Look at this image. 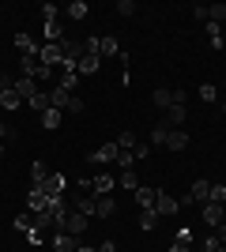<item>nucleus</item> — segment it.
I'll return each instance as SVG.
<instances>
[{"label": "nucleus", "mask_w": 226, "mask_h": 252, "mask_svg": "<svg viewBox=\"0 0 226 252\" xmlns=\"http://www.w3.org/2000/svg\"><path fill=\"white\" fill-rule=\"evenodd\" d=\"M42 237H45L42 230H31V233H27V241H31V245H42Z\"/></svg>", "instance_id": "37998d69"}, {"label": "nucleus", "mask_w": 226, "mask_h": 252, "mask_svg": "<svg viewBox=\"0 0 226 252\" xmlns=\"http://www.w3.org/2000/svg\"><path fill=\"white\" fill-rule=\"evenodd\" d=\"M215 237H219V241L226 245V222H223V226H215Z\"/></svg>", "instance_id": "a18cd8bd"}, {"label": "nucleus", "mask_w": 226, "mask_h": 252, "mask_svg": "<svg viewBox=\"0 0 226 252\" xmlns=\"http://www.w3.org/2000/svg\"><path fill=\"white\" fill-rule=\"evenodd\" d=\"M91 189H95V196H109V192L117 189V181H113V173H98V177L91 181Z\"/></svg>", "instance_id": "1a4fd4ad"}, {"label": "nucleus", "mask_w": 226, "mask_h": 252, "mask_svg": "<svg viewBox=\"0 0 226 252\" xmlns=\"http://www.w3.org/2000/svg\"><path fill=\"white\" fill-rule=\"evenodd\" d=\"M117 15H136V4H132V0H121V4H117Z\"/></svg>", "instance_id": "a19ab883"}, {"label": "nucleus", "mask_w": 226, "mask_h": 252, "mask_svg": "<svg viewBox=\"0 0 226 252\" xmlns=\"http://www.w3.org/2000/svg\"><path fill=\"white\" fill-rule=\"evenodd\" d=\"M27 207H31L34 215H42V211H49V196H45V192H27Z\"/></svg>", "instance_id": "ddd939ff"}, {"label": "nucleus", "mask_w": 226, "mask_h": 252, "mask_svg": "<svg viewBox=\"0 0 226 252\" xmlns=\"http://www.w3.org/2000/svg\"><path fill=\"white\" fill-rule=\"evenodd\" d=\"M117 166L121 169H136V155H132V151H121V155H117Z\"/></svg>", "instance_id": "c9c22d12"}, {"label": "nucleus", "mask_w": 226, "mask_h": 252, "mask_svg": "<svg viewBox=\"0 0 226 252\" xmlns=\"http://www.w3.org/2000/svg\"><path fill=\"white\" fill-rule=\"evenodd\" d=\"M87 226H91V222H87V215H79V211H72V215H68V219H65V230H61V233H72V237H79V233H83Z\"/></svg>", "instance_id": "423d86ee"}, {"label": "nucleus", "mask_w": 226, "mask_h": 252, "mask_svg": "<svg viewBox=\"0 0 226 252\" xmlns=\"http://www.w3.org/2000/svg\"><path fill=\"white\" fill-rule=\"evenodd\" d=\"M19 72L27 75V79H34V75H38V57H23V61H19Z\"/></svg>", "instance_id": "c756f323"}, {"label": "nucleus", "mask_w": 226, "mask_h": 252, "mask_svg": "<svg viewBox=\"0 0 226 252\" xmlns=\"http://www.w3.org/2000/svg\"><path fill=\"white\" fill-rule=\"evenodd\" d=\"M23 105V98L15 94V87H8V91H4V98H0V109H19Z\"/></svg>", "instance_id": "bb28decb"}, {"label": "nucleus", "mask_w": 226, "mask_h": 252, "mask_svg": "<svg viewBox=\"0 0 226 252\" xmlns=\"http://www.w3.org/2000/svg\"><path fill=\"white\" fill-rule=\"evenodd\" d=\"M8 136H11V128L4 125V121H0V139H8Z\"/></svg>", "instance_id": "de8ad7c7"}, {"label": "nucleus", "mask_w": 226, "mask_h": 252, "mask_svg": "<svg viewBox=\"0 0 226 252\" xmlns=\"http://www.w3.org/2000/svg\"><path fill=\"white\" fill-rule=\"evenodd\" d=\"M155 200H159V189H136V203H140V211H147V207H155Z\"/></svg>", "instance_id": "a211bd4d"}, {"label": "nucleus", "mask_w": 226, "mask_h": 252, "mask_svg": "<svg viewBox=\"0 0 226 252\" xmlns=\"http://www.w3.org/2000/svg\"><path fill=\"white\" fill-rule=\"evenodd\" d=\"M42 34H45V45H61V42H65V23H61V19H49L42 27Z\"/></svg>", "instance_id": "39448f33"}, {"label": "nucleus", "mask_w": 226, "mask_h": 252, "mask_svg": "<svg viewBox=\"0 0 226 252\" xmlns=\"http://www.w3.org/2000/svg\"><path fill=\"white\" fill-rule=\"evenodd\" d=\"M189 196H193V203H207V196H211V181H193Z\"/></svg>", "instance_id": "2eb2a0df"}, {"label": "nucleus", "mask_w": 226, "mask_h": 252, "mask_svg": "<svg viewBox=\"0 0 226 252\" xmlns=\"http://www.w3.org/2000/svg\"><path fill=\"white\" fill-rule=\"evenodd\" d=\"M98 64H102V57H95V53H83V61H79V72L83 75H95Z\"/></svg>", "instance_id": "5701e85b"}, {"label": "nucleus", "mask_w": 226, "mask_h": 252, "mask_svg": "<svg viewBox=\"0 0 226 252\" xmlns=\"http://www.w3.org/2000/svg\"><path fill=\"white\" fill-rule=\"evenodd\" d=\"M53 249L57 252H75V249H79V237H72V233H57V237H53Z\"/></svg>", "instance_id": "dca6fc26"}, {"label": "nucleus", "mask_w": 226, "mask_h": 252, "mask_svg": "<svg viewBox=\"0 0 226 252\" xmlns=\"http://www.w3.org/2000/svg\"><path fill=\"white\" fill-rule=\"evenodd\" d=\"M193 252H204V249H193Z\"/></svg>", "instance_id": "5fc2aeb1"}, {"label": "nucleus", "mask_w": 226, "mask_h": 252, "mask_svg": "<svg viewBox=\"0 0 226 252\" xmlns=\"http://www.w3.org/2000/svg\"><path fill=\"white\" fill-rule=\"evenodd\" d=\"M72 102H75V94L68 87H61V83L49 87V105H53V109H72Z\"/></svg>", "instance_id": "f03ea898"}, {"label": "nucleus", "mask_w": 226, "mask_h": 252, "mask_svg": "<svg viewBox=\"0 0 226 252\" xmlns=\"http://www.w3.org/2000/svg\"><path fill=\"white\" fill-rule=\"evenodd\" d=\"M223 222H226V203H223Z\"/></svg>", "instance_id": "3c124183"}, {"label": "nucleus", "mask_w": 226, "mask_h": 252, "mask_svg": "<svg viewBox=\"0 0 226 252\" xmlns=\"http://www.w3.org/2000/svg\"><path fill=\"white\" fill-rule=\"evenodd\" d=\"M166 136H170V125H166V121H159V125L151 128V147H166Z\"/></svg>", "instance_id": "f3484780"}, {"label": "nucleus", "mask_w": 226, "mask_h": 252, "mask_svg": "<svg viewBox=\"0 0 226 252\" xmlns=\"http://www.w3.org/2000/svg\"><path fill=\"white\" fill-rule=\"evenodd\" d=\"M11 83H15V79H8V75H0V98H4V91H8Z\"/></svg>", "instance_id": "c03bdc74"}, {"label": "nucleus", "mask_w": 226, "mask_h": 252, "mask_svg": "<svg viewBox=\"0 0 226 252\" xmlns=\"http://www.w3.org/2000/svg\"><path fill=\"white\" fill-rule=\"evenodd\" d=\"M132 155H136V162H143V158L151 155V143H147V139H140V143L132 147Z\"/></svg>", "instance_id": "4c0bfd02"}, {"label": "nucleus", "mask_w": 226, "mask_h": 252, "mask_svg": "<svg viewBox=\"0 0 226 252\" xmlns=\"http://www.w3.org/2000/svg\"><path fill=\"white\" fill-rule=\"evenodd\" d=\"M98 252H117V249H113V241H102V245H98Z\"/></svg>", "instance_id": "49530a36"}, {"label": "nucleus", "mask_w": 226, "mask_h": 252, "mask_svg": "<svg viewBox=\"0 0 226 252\" xmlns=\"http://www.w3.org/2000/svg\"><path fill=\"white\" fill-rule=\"evenodd\" d=\"M117 155H121V147H117V139H113V143H102V147L91 155V162H117Z\"/></svg>", "instance_id": "9d476101"}, {"label": "nucleus", "mask_w": 226, "mask_h": 252, "mask_svg": "<svg viewBox=\"0 0 226 252\" xmlns=\"http://www.w3.org/2000/svg\"><path fill=\"white\" fill-rule=\"evenodd\" d=\"M223 113H226V102H223Z\"/></svg>", "instance_id": "864d4df0"}, {"label": "nucleus", "mask_w": 226, "mask_h": 252, "mask_svg": "<svg viewBox=\"0 0 226 252\" xmlns=\"http://www.w3.org/2000/svg\"><path fill=\"white\" fill-rule=\"evenodd\" d=\"M204 222L207 226H223V203H204Z\"/></svg>", "instance_id": "aec40b11"}, {"label": "nucleus", "mask_w": 226, "mask_h": 252, "mask_svg": "<svg viewBox=\"0 0 226 252\" xmlns=\"http://www.w3.org/2000/svg\"><path fill=\"white\" fill-rule=\"evenodd\" d=\"M95 200H98V196H75L72 211H79V215H87V219H95Z\"/></svg>", "instance_id": "4468645a"}, {"label": "nucleus", "mask_w": 226, "mask_h": 252, "mask_svg": "<svg viewBox=\"0 0 226 252\" xmlns=\"http://www.w3.org/2000/svg\"><path fill=\"white\" fill-rule=\"evenodd\" d=\"M27 105H31V109H38V113H45V109H53V105H49V91L42 87V91H38V94H34V98H31Z\"/></svg>", "instance_id": "393cba45"}, {"label": "nucleus", "mask_w": 226, "mask_h": 252, "mask_svg": "<svg viewBox=\"0 0 226 252\" xmlns=\"http://www.w3.org/2000/svg\"><path fill=\"white\" fill-rule=\"evenodd\" d=\"M11 226H15V230H19V233H27V230H31V226H34V215H31V211H27V215H19V219L11 222Z\"/></svg>", "instance_id": "f704fd0d"}, {"label": "nucleus", "mask_w": 226, "mask_h": 252, "mask_svg": "<svg viewBox=\"0 0 226 252\" xmlns=\"http://www.w3.org/2000/svg\"><path fill=\"white\" fill-rule=\"evenodd\" d=\"M117 185H121V189H132V192H136V189H140V177H136V169H121Z\"/></svg>", "instance_id": "a878e982"}, {"label": "nucleus", "mask_w": 226, "mask_h": 252, "mask_svg": "<svg viewBox=\"0 0 226 252\" xmlns=\"http://www.w3.org/2000/svg\"><path fill=\"white\" fill-rule=\"evenodd\" d=\"M166 147H170V151H185V147H189V132H181V128H170Z\"/></svg>", "instance_id": "f8f14e48"}, {"label": "nucleus", "mask_w": 226, "mask_h": 252, "mask_svg": "<svg viewBox=\"0 0 226 252\" xmlns=\"http://www.w3.org/2000/svg\"><path fill=\"white\" fill-rule=\"evenodd\" d=\"M65 11H68V19H87V11H91V8H87L83 0H72Z\"/></svg>", "instance_id": "c85d7f7f"}, {"label": "nucleus", "mask_w": 226, "mask_h": 252, "mask_svg": "<svg viewBox=\"0 0 226 252\" xmlns=\"http://www.w3.org/2000/svg\"><path fill=\"white\" fill-rule=\"evenodd\" d=\"M11 87H15V94H19L23 102H31V98L38 94V91H42V87L34 83V79H27V75H19V79H15V83H11Z\"/></svg>", "instance_id": "0eeeda50"}, {"label": "nucleus", "mask_w": 226, "mask_h": 252, "mask_svg": "<svg viewBox=\"0 0 226 252\" xmlns=\"http://www.w3.org/2000/svg\"><path fill=\"white\" fill-rule=\"evenodd\" d=\"M223 45H226V34H223Z\"/></svg>", "instance_id": "6e6d98bb"}, {"label": "nucleus", "mask_w": 226, "mask_h": 252, "mask_svg": "<svg viewBox=\"0 0 226 252\" xmlns=\"http://www.w3.org/2000/svg\"><path fill=\"white\" fill-rule=\"evenodd\" d=\"M151 102H155V105H159V109H162V113H166V109H170V105H173V94H170V91H166V87H159V91L151 94Z\"/></svg>", "instance_id": "b1692460"}, {"label": "nucleus", "mask_w": 226, "mask_h": 252, "mask_svg": "<svg viewBox=\"0 0 226 252\" xmlns=\"http://www.w3.org/2000/svg\"><path fill=\"white\" fill-rule=\"evenodd\" d=\"M0 151H4V147H0Z\"/></svg>", "instance_id": "4d7b16f0"}, {"label": "nucleus", "mask_w": 226, "mask_h": 252, "mask_svg": "<svg viewBox=\"0 0 226 252\" xmlns=\"http://www.w3.org/2000/svg\"><path fill=\"white\" fill-rule=\"evenodd\" d=\"M42 125L49 128V132H53V128L61 125V109H45V113H42Z\"/></svg>", "instance_id": "473e14b6"}, {"label": "nucleus", "mask_w": 226, "mask_h": 252, "mask_svg": "<svg viewBox=\"0 0 226 252\" xmlns=\"http://www.w3.org/2000/svg\"><path fill=\"white\" fill-rule=\"evenodd\" d=\"M45 173H49V166H45V162H31V181H42Z\"/></svg>", "instance_id": "58836bf2"}, {"label": "nucleus", "mask_w": 226, "mask_h": 252, "mask_svg": "<svg viewBox=\"0 0 226 252\" xmlns=\"http://www.w3.org/2000/svg\"><path fill=\"white\" fill-rule=\"evenodd\" d=\"M75 252H98V249H87V245H79V249H75Z\"/></svg>", "instance_id": "09e8293b"}, {"label": "nucleus", "mask_w": 226, "mask_h": 252, "mask_svg": "<svg viewBox=\"0 0 226 252\" xmlns=\"http://www.w3.org/2000/svg\"><path fill=\"white\" fill-rule=\"evenodd\" d=\"M185 117H189V113H185V105H170L162 121H166V125H170V128H181V125H185Z\"/></svg>", "instance_id": "6ab92c4d"}, {"label": "nucleus", "mask_w": 226, "mask_h": 252, "mask_svg": "<svg viewBox=\"0 0 226 252\" xmlns=\"http://www.w3.org/2000/svg\"><path fill=\"white\" fill-rule=\"evenodd\" d=\"M15 49H19V57H38V45L27 34H15Z\"/></svg>", "instance_id": "412c9836"}, {"label": "nucleus", "mask_w": 226, "mask_h": 252, "mask_svg": "<svg viewBox=\"0 0 226 252\" xmlns=\"http://www.w3.org/2000/svg\"><path fill=\"white\" fill-rule=\"evenodd\" d=\"M219 252H226V245H219Z\"/></svg>", "instance_id": "603ef678"}, {"label": "nucleus", "mask_w": 226, "mask_h": 252, "mask_svg": "<svg viewBox=\"0 0 226 252\" xmlns=\"http://www.w3.org/2000/svg\"><path fill=\"white\" fill-rule=\"evenodd\" d=\"M136 143H140V139H136V132H121V136H117V147H121V151H132Z\"/></svg>", "instance_id": "72a5a7b5"}, {"label": "nucleus", "mask_w": 226, "mask_h": 252, "mask_svg": "<svg viewBox=\"0 0 226 252\" xmlns=\"http://www.w3.org/2000/svg\"><path fill=\"white\" fill-rule=\"evenodd\" d=\"M200 98H204V102H215V98H219V91H215L211 83H204V87H200Z\"/></svg>", "instance_id": "ea45409f"}, {"label": "nucleus", "mask_w": 226, "mask_h": 252, "mask_svg": "<svg viewBox=\"0 0 226 252\" xmlns=\"http://www.w3.org/2000/svg\"><path fill=\"white\" fill-rule=\"evenodd\" d=\"M31 192H45L49 200H57V196H65V177L61 173H45L42 181H31Z\"/></svg>", "instance_id": "f257e3e1"}, {"label": "nucleus", "mask_w": 226, "mask_h": 252, "mask_svg": "<svg viewBox=\"0 0 226 252\" xmlns=\"http://www.w3.org/2000/svg\"><path fill=\"white\" fill-rule=\"evenodd\" d=\"M207 203H226V185H211V196Z\"/></svg>", "instance_id": "e433bc0d"}, {"label": "nucleus", "mask_w": 226, "mask_h": 252, "mask_svg": "<svg viewBox=\"0 0 226 252\" xmlns=\"http://www.w3.org/2000/svg\"><path fill=\"white\" fill-rule=\"evenodd\" d=\"M170 252H189V249H177V245H170Z\"/></svg>", "instance_id": "8fccbe9b"}, {"label": "nucleus", "mask_w": 226, "mask_h": 252, "mask_svg": "<svg viewBox=\"0 0 226 252\" xmlns=\"http://www.w3.org/2000/svg\"><path fill=\"white\" fill-rule=\"evenodd\" d=\"M38 61H42L45 68H61V61H65V45H42V49H38Z\"/></svg>", "instance_id": "7ed1b4c3"}, {"label": "nucleus", "mask_w": 226, "mask_h": 252, "mask_svg": "<svg viewBox=\"0 0 226 252\" xmlns=\"http://www.w3.org/2000/svg\"><path fill=\"white\" fill-rule=\"evenodd\" d=\"M42 19H45V23L57 19V8H53V4H42Z\"/></svg>", "instance_id": "79ce46f5"}, {"label": "nucleus", "mask_w": 226, "mask_h": 252, "mask_svg": "<svg viewBox=\"0 0 226 252\" xmlns=\"http://www.w3.org/2000/svg\"><path fill=\"white\" fill-rule=\"evenodd\" d=\"M207 23H226V4H207Z\"/></svg>", "instance_id": "cd10ccee"}, {"label": "nucleus", "mask_w": 226, "mask_h": 252, "mask_svg": "<svg viewBox=\"0 0 226 252\" xmlns=\"http://www.w3.org/2000/svg\"><path fill=\"white\" fill-rule=\"evenodd\" d=\"M173 245H177V249H189V252H193V230H177Z\"/></svg>", "instance_id": "2f4dec72"}, {"label": "nucleus", "mask_w": 226, "mask_h": 252, "mask_svg": "<svg viewBox=\"0 0 226 252\" xmlns=\"http://www.w3.org/2000/svg\"><path fill=\"white\" fill-rule=\"evenodd\" d=\"M117 215V200L113 196H98L95 200V219H113Z\"/></svg>", "instance_id": "6e6552de"}, {"label": "nucleus", "mask_w": 226, "mask_h": 252, "mask_svg": "<svg viewBox=\"0 0 226 252\" xmlns=\"http://www.w3.org/2000/svg\"><path fill=\"white\" fill-rule=\"evenodd\" d=\"M155 211H159V219H170V215H177V211H181V203L173 200L170 192H162V189H159V200H155Z\"/></svg>", "instance_id": "20e7f679"}, {"label": "nucleus", "mask_w": 226, "mask_h": 252, "mask_svg": "<svg viewBox=\"0 0 226 252\" xmlns=\"http://www.w3.org/2000/svg\"><path fill=\"white\" fill-rule=\"evenodd\" d=\"M204 34H207V45H211V49H223V27H219V23H204Z\"/></svg>", "instance_id": "9b49d317"}, {"label": "nucleus", "mask_w": 226, "mask_h": 252, "mask_svg": "<svg viewBox=\"0 0 226 252\" xmlns=\"http://www.w3.org/2000/svg\"><path fill=\"white\" fill-rule=\"evenodd\" d=\"M140 226H143V230H155V226H159V211L147 207V211L140 215Z\"/></svg>", "instance_id": "7c9ffc66"}, {"label": "nucleus", "mask_w": 226, "mask_h": 252, "mask_svg": "<svg viewBox=\"0 0 226 252\" xmlns=\"http://www.w3.org/2000/svg\"><path fill=\"white\" fill-rule=\"evenodd\" d=\"M98 57H121L117 38H102V42H98Z\"/></svg>", "instance_id": "4be33fe9"}]
</instances>
